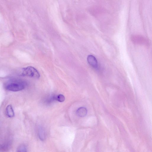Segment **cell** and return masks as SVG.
<instances>
[{
    "label": "cell",
    "instance_id": "cell-1",
    "mask_svg": "<svg viewBox=\"0 0 152 152\" xmlns=\"http://www.w3.org/2000/svg\"><path fill=\"white\" fill-rule=\"evenodd\" d=\"M26 86V83L25 82L15 80L8 82L5 85V88L9 91H18L24 89Z\"/></svg>",
    "mask_w": 152,
    "mask_h": 152
},
{
    "label": "cell",
    "instance_id": "cell-2",
    "mask_svg": "<svg viewBox=\"0 0 152 152\" xmlns=\"http://www.w3.org/2000/svg\"><path fill=\"white\" fill-rule=\"evenodd\" d=\"M21 75L36 78H39L40 77V74L37 70L31 66H28L23 68L22 69Z\"/></svg>",
    "mask_w": 152,
    "mask_h": 152
},
{
    "label": "cell",
    "instance_id": "cell-3",
    "mask_svg": "<svg viewBox=\"0 0 152 152\" xmlns=\"http://www.w3.org/2000/svg\"><path fill=\"white\" fill-rule=\"evenodd\" d=\"M87 61L88 63L94 68H96L98 66L97 61L94 56L89 55L87 57Z\"/></svg>",
    "mask_w": 152,
    "mask_h": 152
},
{
    "label": "cell",
    "instance_id": "cell-4",
    "mask_svg": "<svg viewBox=\"0 0 152 152\" xmlns=\"http://www.w3.org/2000/svg\"><path fill=\"white\" fill-rule=\"evenodd\" d=\"M87 113V109L84 107H81L79 108L77 110L76 114L79 117H83L85 116Z\"/></svg>",
    "mask_w": 152,
    "mask_h": 152
},
{
    "label": "cell",
    "instance_id": "cell-5",
    "mask_svg": "<svg viewBox=\"0 0 152 152\" xmlns=\"http://www.w3.org/2000/svg\"><path fill=\"white\" fill-rule=\"evenodd\" d=\"M6 113L7 116L12 118L14 115V113L12 107L11 105H8L6 108Z\"/></svg>",
    "mask_w": 152,
    "mask_h": 152
},
{
    "label": "cell",
    "instance_id": "cell-6",
    "mask_svg": "<svg viewBox=\"0 0 152 152\" xmlns=\"http://www.w3.org/2000/svg\"><path fill=\"white\" fill-rule=\"evenodd\" d=\"M38 134L39 138L42 140H44L45 138V133L42 129H39L38 131Z\"/></svg>",
    "mask_w": 152,
    "mask_h": 152
},
{
    "label": "cell",
    "instance_id": "cell-7",
    "mask_svg": "<svg viewBox=\"0 0 152 152\" xmlns=\"http://www.w3.org/2000/svg\"><path fill=\"white\" fill-rule=\"evenodd\" d=\"M65 99L64 96L62 94H59L56 96V100L60 102H63Z\"/></svg>",
    "mask_w": 152,
    "mask_h": 152
},
{
    "label": "cell",
    "instance_id": "cell-8",
    "mask_svg": "<svg viewBox=\"0 0 152 152\" xmlns=\"http://www.w3.org/2000/svg\"><path fill=\"white\" fill-rule=\"evenodd\" d=\"M17 152H27L26 149L24 145H21L18 148Z\"/></svg>",
    "mask_w": 152,
    "mask_h": 152
}]
</instances>
